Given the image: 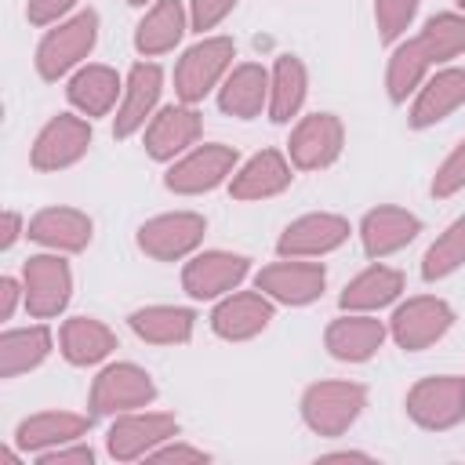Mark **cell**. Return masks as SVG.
I'll return each mask as SVG.
<instances>
[{
  "instance_id": "obj_1",
  "label": "cell",
  "mask_w": 465,
  "mask_h": 465,
  "mask_svg": "<svg viewBox=\"0 0 465 465\" xmlns=\"http://www.w3.org/2000/svg\"><path fill=\"white\" fill-rule=\"evenodd\" d=\"M98 44V11H76L62 22H54V29L44 33V40L36 44V73L40 80H62L69 73H76L87 54Z\"/></svg>"
},
{
  "instance_id": "obj_2",
  "label": "cell",
  "mask_w": 465,
  "mask_h": 465,
  "mask_svg": "<svg viewBox=\"0 0 465 465\" xmlns=\"http://www.w3.org/2000/svg\"><path fill=\"white\" fill-rule=\"evenodd\" d=\"M236 58V44L229 36H200L193 47H185V54L174 65V94L178 102H203L214 87H222V80L229 76Z\"/></svg>"
},
{
  "instance_id": "obj_3",
  "label": "cell",
  "mask_w": 465,
  "mask_h": 465,
  "mask_svg": "<svg viewBox=\"0 0 465 465\" xmlns=\"http://www.w3.org/2000/svg\"><path fill=\"white\" fill-rule=\"evenodd\" d=\"M367 407V389L360 381H316L302 396V421L316 436H341L356 425Z\"/></svg>"
},
{
  "instance_id": "obj_4",
  "label": "cell",
  "mask_w": 465,
  "mask_h": 465,
  "mask_svg": "<svg viewBox=\"0 0 465 465\" xmlns=\"http://www.w3.org/2000/svg\"><path fill=\"white\" fill-rule=\"evenodd\" d=\"M236 167H240V156H236L232 145L203 142V145L182 153L178 160H171V167L163 174V185L174 196H200V193H211L222 182H229Z\"/></svg>"
},
{
  "instance_id": "obj_5",
  "label": "cell",
  "mask_w": 465,
  "mask_h": 465,
  "mask_svg": "<svg viewBox=\"0 0 465 465\" xmlns=\"http://www.w3.org/2000/svg\"><path fill=\"white\" fill-rule=\"evenodd\" d=\"M156 400V381L149 378V371H142L138 363H105L94 381H91V414H102V418H116V414H127V411H142Z\"/></svg>"
},
{
  "instance_id": "obj_6",
  "label": "cell",
  "mask_w": 465,
  "mask_h": 465,
  "mask_svg": "<svg viewBox=\"0 0 465 465\" xmlns=\"http://www.w3.org/2000/svg\"><path fill=\"white\" fill-rule=\"evenodd\" d=\"M403 407L411 421L429 432L454 429L458 421H465V374H432L414 381Z\"/></svg>"
},
{
  "instance_id": "obj_7",
  "label": "cell",
  "mask_w": 465,
  "mask_h": 465,
  "mask_svg": "<svg viewBox=\"0 0 465 465\" xmlns=\"http://www.w3.org/2000/svg\"><path fill=\"white\" fill-rule=\"evenodd\" d=\"M22 287H25V312L33 320H51L73 298V269L58 251L29 254L22 265Z\"/></svg>"
},
{
  "instance_id": "obj_8",
  "label": "cell",
  "mask_w": 465,
  "mask_h": 465,
  "mask_svg": "<svg viewBox=\"0 0 465 465\" xmlns=\"http://www.w3.org/2000/svg\"><path fill=\"white\" fill-rule=\"evenodd\" d=\"M454 323V309L436 294H414L400 302L389 316V334L403 352H421L436 345Z\"/></svg>"
},
{
  "instance_id": "obj_9",
  "label": "cell",
  "mask_w": 465,
  "mask_h": 465,
  "mask_svg": "<svg viewBox=\"0 0 465 465\" xmlns=\"http://www.w3.org/2000/svg\"><path fill=\"white\" fill-rule=\"evenodd\" d=\"M178 436V418L167 411H127L116 414L109 432H105V450L116 461H138L149 450H156L160 443Z\"/></svg>"
},
{
  "instance_id": "obj_10",
  "label": "cell",
  "mask_w": 465,
  "mask_h": 465,
  "mask_svg": "<svg viewBox=\"0 0 465 465\" xmlns=\"http://www.w3.org/2000/svg\"><path fill=\"white\" fill-rule=\"evenodd\" d=\"M207 232V218L196 211H167L138 225V251L156 262H178L189 258Z\"/></svg>"
},
{
  "instance_id": "obj_11",
  "label": "cell",
  "mask_w": 465,
  "mask_h": 465,
  "mask_svg": "<svg viewBox=\"0 0 465 465\" xmlns=\"http://www.w3.org/2000/svg\"><path fill=\"white\" fill-rule=\"evenodd\" d=\"M87 149H91V124L76 113H54L33 138L29 163L36 171H65L80 163Z\"/></svg>"
},
{
  "instance_id": "obj_12",
  "label": "cell",
  "mask_w": 465,
  "mask_h": 465,
  "mask_svg": "<svg viewBox=\"0 0 465 465\" xmlns=\"http://www.w3.org/2000/svg\"><path fill=\"white\" fill-rule=\"evenodd\" d=\"M254 287L276 305H309L327 287V269L309 258H280L254 272Z\"/></svg>"
},
{
  "instance_id": "obj_13",
  "label": "cell",
  "mask_w": 465,
  "mask_h": 465,
  "mask_svg": "<svg viewBox=\"0 0 465 465\" xmlns=\"http://www.w3.org/2000/svg\"><path fill=\"white\" fill-rule=\"evenodd\" d=\"M345 127L334 113H309L294 124L287 138V160L298 171H323L341 156Z\"/></svg>"
},
{
  "instance_id": "obj_14",
  "label": "cell",
  "mask_w": 465,
  "mask_h": 465,
  "mask_svg": "<svg viewBox=\"0 0 465 465\" xmlns=\"http://www.w3.org/2000/svg\"><path fill=\"white\" fill-rule=\"evenodd\" d=\"M160 91H163V69L145 58L134 62L124 76V94H120L116 116H113V134L131 138V134L145 131L153 113L160 109Z\"/></svg>"
},
{
  "instance_id": "obj_15",
  "label": "cell",
  "mask_w": 465,
  "mask_h": 465,
  "mask_svg": "<svg viewBox=\"0 0 465 465\" xmlns=\"http://www.w3.org/2000/svg\"><path fill=\"white\" fill-rule=\"evenodd\" d=\"M251 272V262L232 251H200L182 269V287L196 302H214L236 291Z\"/></svg>"
},
{
  "instance_id": "obj_16",
  "label": "cell",
  "mask_w": 465,
  "mask_h": 465,
  "mask_svg": "<svg viewBox=\"0 0 465 465\" xmlns=\"http://www.w3.org/2000/svg\"><path fill=\"white\" fill-rule=\"evenodd\" d=\"M200 131H203V120H200L196 105L171 102V105H160L153 113V120L142 131V142H145V153L153 160L167 163V160H178L182 153H189L196 145Z\"/></svg>"
},
{
  "instance_id": "obj_17",
  "label": "cell",
  "mask_w": 465,
  "mask_h": 465,
  "mask_svg": "<svg viewBox=\"0 0 465 465\" xmlns=\"http://www.w3.org/2000/svg\"><path fill=\"white\" fill-rule=\"evenodd\" d=\"M349 222L341 214H331V211H312V214H302L294 218L280 240H276V254L280 258H323L331 251H338L345 240H349Z\"/></svg>"
},
{
  "instance_id": "obj_18",
  "label": "cell",
  "mask_w": 465,
  "mask_h": 465,
  "mask_svg": "<svg viewBox=\"0 0 465 465\" xmlns=\"http://www.w3.org/2000/svg\"><path fill=\"white\" fill-rule=\"evenodd\" d=\"M272 305L276 302L265 298L258 287L254 291H229L225 298H218V305L211 312V331L225 341H247L272 323Z\"/></svg>"
},
{
  "instance_id": "obj_19",
  "label": "cell",
  "mask_w": 465,
  "mask_h": 465,
  "mask_svg": "<svg viewBox=\"0 0 465 465\" xmlns=\"http://www.w3.org/2000/svg\"><path fill=\"white\" fill-rule=\"evenodd\" d=\"M25 236H29L33 243L47 247V251L76 254V251H84V247L91 243V236H94V222H91V214L58 203V207H44V211H36V214L29 218V225H25Z\"/></svg>"
},
{
  "instance_id": "obj_20",
  "label": "cell",
  "mask_w": 465,
  "mask_h": 465,
  "mask_svg": "<svg viewBox=\"0 0 465 465\" xmlns=\"http://www.w3.org/2000/svg\"><path fill=\"white\" fill-rule=\"evenodd\" d=\"M385 334H389V327L378 316H371V312H341L338 320L327 323L323 345L341 363H363L381 349Z\"/></svg>"
},
{
  "instance_id": "obj_21",
  "label": "cell",
  "mask_w": 465,
  "mask_h": 465,
  "mask_svg": "<svg viewBox=\"0 0 465 465\" xmlns=\"http://www.w3.org/2000/svg\"><path fill=\"white\" fill-rule=\"evenodd\" d=\"M418 232H421L418 214H411L407 207H396V203H381V207L367 211L360 222V243H363L367 258H374V262L403 251Z\"/></svg>"
},
{
  "instance_id": "obj_22",
  "label": "cell",
  "mask_w": 465,
  "mask_h": 465,
  "mask_svg": "<svg viewBox=\"0 0 465 465\" xmlns=\"http://www.w3.org/2000/svg\"><path fill=\"white\" fill-rule=\"evenodd\" d=\"M294 163L280 153V149H262L251 160H243L232 178H229V196L232 200H269L280 196L291 185Z\"/></svg>"
},
{
  "instance_id": "obj_23",
  "label": "cell",
  "mask_w": 465,
  "mask_h": 465,
  "mask_svg": "<svg viewBox=\"0 0 465 465\" xmlns=\"http://www.w3.org/2000/svg\"><path fill=\"white\" fill-rule=\"evenodd\" d=\"M91 429V414H76V411H36L29 418L18 421L15 429V443L25 454H44L51 447L84 440Z\"/></svg>"
},
{
  "instance_id": "obj_24",
  "label": "cell",
  "mask_w": 465,
  "mask_h": 465,
  "mask_svg": "<svg viewBox=\"0 0 465 465\" xmlns=\"http://www.w3.org/2000/svg\"><path fill=\"white\" fill-rule=\"evenodd\" d=\"M465 102V69L458 65H443L436 73L425 76V84L414 91V105H411V127L425 131L440 120H447L458 105Z\"/></svg>"
},
{
  "instance_id": "obj_25",
  "label": "cell",
  "mask_w": 465,
  "mask_h": 465,
  "mask_svg": "<svg viewBox=\"0 0 465 465\" xmlns=\"http://www.w3.org/2000/svg\"><path fill=\"white\" fill-rule=\"evenodd\" d=\"M69 105L80 113V116H109L116 105H120V94H124V76L113 69V65H102V62H87L80 65L73 76H69Z\"/></svg>"
},
{
  "instance_id": "obj_26",
  "label": "cell",
  "mask_w": 465,
  "mask_h": 465,
  "mask_svg": "<svg viewBox=\"0 0 465 465\" xmlns=\"http://www.w3.org/2000/svg\"><path fill=\"white\" fill-rule=\"evenodd\" d=\"M218 109L236 120H254L269 109V69L258 62H240L218 87Z\"/></svg>"
},
{
  "instance_id": "obj_27",
  "label": "cell",
  "mask_w": 465,
  "mask_h": 465,
  "mask_svg": "<svg viewBox=\"0 0 465 465\" xmlns=\"http://www.w3.org/2000/svg\"><path fill=\"white\" fill-rule=\"evenodd\" d=\"M189 29V11L182 0H153L142 22L134 25V51L142 58H156L178 47Z\"/></svg>"
},
{
  "instance_id": "obj_28",
  "label": "cell",
  "mask_w": 465,
  "mask_h": 465,
  "mask_svg": "<svg viewBox=\"0 0 465 465\" xmlns=\"http://www.w3.org/2000/svg\"><path fill=\"white\" fill-rule=\"evenodd\" d=\"M400 294H403V272L385 262H374L341 287L338 305H341V312H378V309L392 305Z\"/></svg>"
},
{
  "instance_id": "obj_29",
  "label": "cell",
  "mask_w": 465,
  "mask_h": 465,
  "mask_svg": "<svg viewBox=\"0 0 465 465\" xmlns=\"http://www.w3.org/2000/svg\"><path fill=\"white\" fill-rule=\"evenodd\" d=\"M58 349L73 367H94L116 349V334L94 316H69L58 331Z\"/></svg>"
},
{
  "instance_id": "obj_30",
  "label": "cell",
  "mask_w": 465,
  "mask_h": 465,
  "mask_svg": "<svg viewBox=\"0 0 465 465\" xmlns=\"http://www.w3.org/2000/svg\"><path fill=\"white\" fill-rule=\"evenodd\" d=\"M51 327L47 323H29V327H11L0 334V378H18L33 367H40L51 356Z\"/></svg>"
},
{
  "instance_id": "obj_31",
  "label": "cell",
  "mask_w": 465,
  "mask_h": 465,
  "mask_svg": "<svg viewBox=\"0 0 465 465\" xmlns=\"http://www.w3.org/2000/svg\"><path fill=\"white\" fill-rule=\"evenodd\" d=\"M309 91V73L298 54H280L269 69V120L291 124V116L302 113Z\"/></svg>"
},
{
  "instance_id": "obj_32",
  "label": "cell",
  "mask_w": 465,
  "mask_h": 465,
  "mask_svg": "<svg viewBox=\"0 0 465 465\" xmlns=\"http://www.w3.org/2000/svg\"><path fill=\"white\" fill-rule=\"evenodd\" d=\"M127 323L149 345H185L193 338L196 312L185 305H145V309H134Z\"/></svg>"
},
{
  "instance_id": "obj_33",
  "label": "cell",
  "mask_w": 465,
  "mask_h": 465,
  "mask_svg": "<svg viewBox=\"0 0 465 465\" xmlns=\"http://www.w3.org/2000/svg\"><path fill=\"white\" fill-rule=\"evenodd\" d=\"M429 69H432V62H429V54L421 51L418 36H411V40H396V44H392V54H389V69H385L389 98H392L396 105L407 102V98L425 84Z\"/></svg>"
},
{
  "instance_id": "obj_34",
  "label": "cell",
  "mask_w": 465,
  "mask_h": 465,
  "mask_svg": "<svg viewBox=\"0 0 465 465\" xmlns=\"http://www.w3.org/2000/svg\"><path fill=\"white\" fill-rule=\"evenodd\" d=\"M418 44H421V51L429 54L432 65H443V62L458 58L465 51V15L461 11H440V15H432L421 25Z\"/></svg>"
},
{
  "instance_id": "obj_35",
  "label": "cell",
  "mask_w": 465,
  "mask_h": 465,
  "mask_svg": "<svg viewBox=\"0 0 465 465\" xmlns=\"http://www.w3.org/2000/svg\"><path fill=\"white\" fill-rule=\"evenodd\" d=\"M465 265V214L454 218L425 251L421 258V280L436 283V280H447L450 272H458Z\"/></svg>"
},
{
  "instance_id": "obj_36",
  "label": "cell",
  "mask_w": 465,
  "mask_h": 465,
  "mask_svg": "<svg viewBox=\"0 0 465 465\" xmlns=\"http://www.w3.org/2000/svg\"><path fill=\"white\" fill-rule=\"evenodd\" d=\"M414 11H418V0H374V25H378V36H381L385 44L403 40L407 25L414 22Z\"/></svg>"
},
{
  "instance_id": "obj_37",
  "label": "cell",
  "mask_w": 465,
  "mask_h": 465,
  "mask_svg": "<svg viewBox=\"0 0 465 465\" xmlns=\"http://www.w3.org/2000/svg\"><path fill=\"white\" fill-rule=\"evenodd\" d=\"M432 196L436 200H447V196H454V193H461L465 189V138L443 156V163L436 167V174H432Z\"/></svg>"
},
{
  "instance_id": "obj_38",
  "label": "cell",
  "mask_w": 465,
  "mask_h": 465,
  "mask_svg": "<svg viewBox=\"0 0 465 465\" xmlns=\"http://www.w3.org/2000/svg\"><path fill=\"white\" fill-rule=\"evenodd\" d=\"M236 7V0H189V25L196 33L214 29L229 11Z\"/></svg>"
},
{
  "instance_id": "obj_39",
  "label": "cell",
  "mask_w": 465,
  "mask_h": 465,
  "mask_svg": "<svg viewBox=\"0 0 465 465\" xmlns=\"http://www.w3.org/2000/svg\"><path fill=\"white\" fill-rule=\"evenodd\" d=\"M36 461L40 465H91L94 450L84 440H73V443H62V447H51V450L36 454Z\"/></svg>"
},
{
  "instance_id": "obj_40",
  "label": "cell",
  "mask_w": 465,
  "mask_h": 465,
  "mask_svg": "<svg viewBox=\"0 0 465 465\" xmlns=\"http://www.w3.org/2000/svg\"><path fill=\"white\" fill-rule=\"evenodd\" d=\"M73 7H76V0H29V4H25V18H29L33 25H54V22H62Z\"/></svg>"
},
{
  "instance_id": "obj_41",
  "label": "cell",
  "mask_w": 465,
  "mask_h": 465,
  "mask_svg": "<svg viewBox=\"0 0 465 465\" xmlns=\"http://www.w3.org/2000/svg\"><path fill=\"white\" fill-rule=\"evenodd\" d=\"M207 458H211L207 450L189 447V443H178V440H174V443L167 440V443H160L156 450L145 454V461H163V465H167V461H207Z\"/></svg>"
},
{
  "instance_id": "obj_42",
  "label": "cell",
  "mask_w": 465,
  "mask_h": 465,
  "mask_svg": "<svg viewBox=\"0 0 465 465\" xmlns=\"http://www.w3.org/2000/svg\"><path fill=\"white\" fill-rule=\"evenodd\" d=\"M18 302H25V287H22V280L4 276V280H0V320H4V323L15 316Z\"/></svg>"
},
{
  "instance_id": "obj_43",
  "label": "cell",
  "mask_w": 465,
  "mask_h": 465,
  "mask_svg": "<svg viewBox=\"0 0 465 465\" xmlns=\"http://www.w3.org/2000/svg\"><path fill=\"white\" fill-rule=\"evenodd\" d=\"M22 236V214L18 211H4V232H0V251H11Z\"/></svg>"
},
{
  "instance_id": "obj_44",
  "label": "cell",
  "mask_w": 465,
  "mask_h": 465,
  "mask_svg": "<svg viewBox=\"0 0 465 465\" xmlns=\"http://www.w3.org/2000/svg\"><path fill=\"white\" fill-rule=\"evenodd\" d=\"M320 461H371V454H360V450H334V454H323Z\"/></svg>"
},
{
  "instance_id": "obj_45",
  "label": "cell",
  "mask_w": 465,
  "mask_h": 465,
  "mask_svg": "<svg viewBox=\"0 0 465 465\" xmlns=\"http://www.w3.org/2000/svg\"><path fill=\"white\" fill-rule=\"evenodd\" d=\"M131 7H145V4H153V0H127Z\"/></svg>"
},
{
  "instance_id": "obj_46",
  "label": "cell",
  "mask_w": 465,
  "mask_h": 465,
  "mask_svg": "<svg viewBox=\"0 0 465 465\" xmlns=\"http://www.w3.org/2000/svg\"><path fill=\"white\" fill-rule=\"evenodd\" d=\"M458 7H461V15H465V0H458Z\"/></svg>"
}]
</instances>
